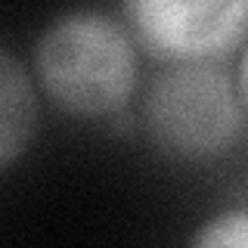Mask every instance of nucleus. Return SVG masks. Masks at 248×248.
<instances>
[{"label":"nucleus","instance_id":"1","mask_svg":"<svg viewBox=\"0 0 248 248\" xmlns=\"http://www.w3.org/2000/svg\"><path fill=\"white\" fill-rule=\"evenodd\" d=\"M34 72L59 108L99 118L127 106L140 59L134 37L115 16L72 10L44 28L34 46Z\"/></svg>","mask_w":248,"mask_h":248},{"label":"nucleus","instance_id":"2","mask_svg":"<svg viewBox=\"0 0 248 248\" xmlns=\"http://www.w3.org/2000/svg\"><path fill=\"white\" fill-rule=\"evenodd\" d=\"M242 99L217 59L174 62L146 87V130L158 149L180 158H211L242 134Z\"/></svg>","mask_w":248,"mask_h":248},{"label":"nucleus","instance_id":"3","mask_svg":"<svg viewBox=\"0 0 248 248\" xmlns=\"http://www.w3.org/2000/svg\"><path fill=\"white\" fill-rule=\"evenodd\" d=\"M155 59L211 62L248 34V0H134L124 6Z\"/></svg>","mask_w":248,"mask_h":248},{"label":"nucleus","instance_id":"4","mask_svg":"<svg viewBox=\"0 0 248 248\" xmlns=\"http://www.w3.org/2000/svg\"><path fill=\"white\" fill-rule=\"evenodd\" d=\"M37 127L34 84L19 59L0 46V168L25 152Z\"/></svg>","mask_w":248,"mask_h":248},{"label":"nucleus","instance_id":"5","mask_svg":"<svg viewBox=\"0 0 248 248\" xmlns=\"http://www.w3.org/2000/svg\"><path fill=\"white\" fill-rule=\"evenodd\" d=\"M189 248H248V208H230L202 223Z\"/></svg>","mask_w":248,"mask_h":248},{"label":"nucleus","instance_id":"6","mask_svg":"<svg viewBox=\"0 0 248 248\" xmlns=\"http://www.w3.org/2000/svg\"><path fill=\"white\" fill-rule=\"evenodd\" d=\"M236 90H239V99H242V106L248 108V44H245L242 56H239V72H236Z\"/></svg>","mask_w":248,"mask_h":248}]
</instances>
